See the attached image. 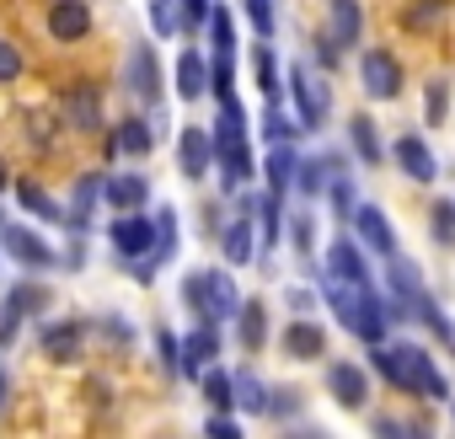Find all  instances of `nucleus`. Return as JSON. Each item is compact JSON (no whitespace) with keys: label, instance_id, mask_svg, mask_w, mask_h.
I'll use <instances>...</instances> for the list:
<instances>
[{"label":"nucleus","instance_id":"nucleus-2","mask_svg":"<svg viewBox=\"0 0 455 439\" xmlns=\"http://www.w3.org/2000/svg\"><path fill=\"white\" fill-rule=\"evenodd\" d=\"M182 300H188L193 311H204V322H225V316L242 311V295H236L231 274H220V268L188 274V279H182Z\"/></svg>","mask_w":455,"mask_h":439},{"label":"nucleus","instance_id":"nucleus-31","mask_svg":"<svg viewBox=\"0 0 455 439\" xmlns=\"http://www.w3.org/2000/svg\"><path fill=\"white\" fill-rule=\"evenodd\" d=\"M348 134H354V150H359V156L375 166V161H380V140H375V124H370L364 113H354V118H348Z\"/></svg>","mask_w":455,"mask_h":439},{"label":"nucleus","instance_id":"nucleus-23","mask_svg":"<svg viewBox=\"0 0 455 439\" xmlns=\"http://www.w3.org/2000/svg\"><path fill=\"white\" fill-rule=\"evenodd\" d=\"M44 354H49V359H76V354H81V322H54V327H44Z\"/></svg>","mask_w":455,"mask_h":439},{"label":"nucleus","instance_id":"nucleus-36","mask_svg":"<svg viewBox=\"0 0 455 439\" xmlns=\"http://www.w3.org/2000/svg\"><path fill=\"white\" fill-rule=\"evenodd\" d=\"M242 6H247V22L258 28V38H274V0H242Z\"/></svg>","mask_w":455,"mask_h":439},{"label":"nucleus","instance_id":"nucleus-48","mask_svg":"<svg viewBox=\"0 0 455 439\" xmlns=\"http://www.w3.org/2000/svg\"><path fill=\"white\" fill-rule=\"evenodd\" d=\"M0 407H6V370H0Z\"/></svg>","mask_w":455,"mask_h":439},{"label":"nucleus","instance_id":"nucleus-37","mask_svg":"<svg viewBox=\"0 0 455 439\" xmlns=\"http://www.w3.org/2000/svg\"><path fill=\"white\" fill-rule=\"evenodd\" d=\"M290 242H295L300 258H311V247H316V220H311V214H295V220H290Z\"/></svg>","mask_w":455,"mask_h":439},{"label":"nucleus","instance_id":"nucleus-11","mask_svg":"<svg viewBox=\"0 0 455 439\" xmlns=\"http://www.w3.org/2000/svg\"><path fill=\"white\" fill-rule=\"evenodd\" d=\"M209 161H214V134H204V129H182V134H177V166H182V177L198 182V177L209 172Z\"/></svg>","mask_w":455,"mask_h":439},{"label":"nucleus","instance_id":"nucleus-13","mask_svg":"<svg viewBox=\"0 0 455 439\" xmlns=\"http://www.w3.org/2000/svg\"><path fill=\"white\" fill-rule=\"evenodd\" d=\"M327 386H332V396L354 412V407H364V396H370V375L359 370V364H348V359H338V364H327Z\"/></svg>","mask_w":455,"mask_h":439},{"label":"nucleus","instance_id":"nucleus-8","mask_svg":"<svg viewBox=\"0 0 455 439\" xmlns=\"http://www.w3.org/2000/svg\"><path fill=\"white\" fill-rule=\"evenodd\" d=\"M124 81H129V92H134L145 108H156V102H161V65H156V54H150L145 44H140V49H129Z\"/></svg>","mask_w":455,"mask_h":439},{"label":"nucleus","instance_id":"nucleus-16","mask_svg":"<svg viewBox=\"0 0 455 439\" xmlns=\"http://www.w3.org/2000/svg\"><path fill=\"white\" fill-rule=\"evenodd\" d=\"M220 252H225V263H231V268H247L252 263V220H247V204H242V214L231 220V226H225Z\"/></svg>","mask_w":455,"mask_h":439},{"label":"nucleus","instance_id":"nucleus-44","mask_svg":"<svg viewBox=\"0 0 455 439\" xmlns=\"http://www.w3.org/2000/svg\"><path fill=\"white\" fill-rule=\"evenodd\" d=\"M22 76V54H17V44H6V38H0V86H6V81H17Z\"/></svg>","mask_w":455,"mask_h":439},{"label":"nucleus","instance_id":"nucleus-3","mask_svg":"<svg viewBox=\"0 0 455 439\" xmlns=\"http://www.w3.org/2000/svg\"><path fill=\"white\" fill-rule=\"evenodd\" d=\"M359 81H364V92H370L375 102H396V97H402V65H396L386 49H370V54H364Z\"/></svg>","mask_w":455,"mask_h":439},{"label":"nucleus","instance_id":"nucleus-10","mask_svg":"<svg viewBox=\"0 0 455 439\" xmlns=\"http://www.w3.org/2000/svg\"><path fill=\"white\" fill-rule=\"evenodd\" d=\"M0 242H6V252L28 268H54V247L38 236V231H22V226H0Z\"/></svg>","mask_w":455,"mask_h":439},{"label":"nucleus","instance_id":"nucleus-49","mask_svg":"<svg viewBox=\"0 0 455 439\" xmlns=\"http://www.w3.org/2000/svg\"><path fill=\"white\" fill-rule=\"evenodd\" d=\"M0 188H6V166H0Z\"/></svg>","mask_w":455,"mask_h":439},{"label":"nucleus","instance_id":"nucleus-43","mask_svg":"<svg viewBox=\"0 0 455 439\" xmlns=\"http://www.w3.org/2000/svg\"><path fill=\"white\" fill-rule=\"evenodd\" d=\"M434 236H439V242H450V236H455V204H450V198H439V204H434Z\"/></svg>","mask_w":455,"mask_h":439},{"label":"nucleus","instance_id":"nucleus-21","mask_svg":"<svg viewBox=\"0 0 455 439\" xmlns=\"http://www.w3.org/2000/svg\"><path fill=\"white\" fill-rule=\"evenodd\" d=\"M327 22H332V38H338L343 49H354V44H359V28H364L359 0H327Z\"/></svg>","mask_w":455,"mask_h":439},{"label":"nucleus","instance_id":"nucleus-18","mask_svg":"<svg viewBox=\"0 0 455 439\" xmlns=\"http://www.w3.org/2000/svg\"><path fill=\"white\" fill-rule=\"evenodd\" d=\"M327 263H332V279H348V284H370V263L359 258V247L348 236H338L327 247Z\"/></svg>","mask_w":455,"mask_h":439},{"label":"nucleus","instance_id":"nucleus-42","mask_svg":"<svg viewBox=\"0 0 455 439\" xmlns=\"http://www.w3.org/2000/svg\"><path fill=\"white\" fill-rule=\"evenodd\" d=\"M268 418H295L300 412V396L295 391H268V407H263Z\"/></svg>","mask_w":455,"mask_h":439},{"label":"nucleus","instance_id":"nucleus-50","mask_svg":"<svg viewBox=\"0 0 455 439\" xmlns=\"http://www.w3.org/2000/svg\"><path fill=\"white\" fill-rule=\"evenodd\" d=\"M0 226H6V214H0Z\"/></svg>","mask_w":455,"mask_h":439},{"label":"nucleus","instance_id":"nucleus-29","mask_svg":"<svg viewBox=\"0 0 455 439\" xmlns=\"http://www.w3.org/2000/svg\"><path fill=\"white\" fill-rule=\"evenodd\" d=\"M231 380H236V407H242V412H263V407H268V386H263L252 370H242V375H231Z\"/></svg>","mask_w":455,"mask_h":439},{"label":"nucleus","instance_id":"nucleus-14","mask_svg":"<svg viewBox=\"0 0 455 439\" xmlns=\"http://www.w3.org/2000/svg\"><path fill=\"white\" fill-rule=\"evenodd\" d=\"M204 92H209V65H204L198 49H182L177 54V97L182 102H198Z\"/></svg>","mask_w":455,"mask_h":439},{"label":"nucleus","instance_id":"nucleus-7","mask_svg":"<svg viewBox=\"0 0 455 439\" xmlns=\"http://www.w3.org/2000/svg\"><path fill=\"white\" fill-rule=\"evenodd\" d=\"M214 354H220V332H214V322H198V327L182 338V354H177V375L198 380V370H209V364H214Z\"/></svg>","mask_w":455,"mask_h":439},{"label":"nucleus","instance_id":"nucleus-19","mask_svg":"<svg viewBox=\"0 0 455 439\" xmlns=\"http://www.w3.org/2000/svg\"><path fill=\"white\" fill-rule=\"evenodd\" d=\"M284 354L290 359H316V354H327V332L316 322H290L284 327Z\"/></svg>","mask_w":455,"mask_h":439},{"label":"nucleus","instance_id":"nucleus-26","mask_svg":"<svg viewBox=\"0 0 455 439\" xmlns=\"http://www.w3.org/2000/svg\"><path fill=\"white\" fill-rule=\"evenodd\" d=\"M252 70H258L263 97H268V102H279V60H274V44H268V38L252 49Z\"/></svg>","mask_w":455,"mask_h":439},{"label":"nucleus","instance_id":"nucleus-5","mask_svg":"<svg viewBox=\"0 0 455 439\" xmlns=\"http://www.w3.org/2000/svg\"><path fill=\"white\" fill-rule=\"evenodd\" d=\"M354 231H359V242L375 252V258H396V231H391V220L375 209V204H354Z\"/></svg>","mask_w":455,"mask_h":439},{"label":"nucleus","instance_id":"nucleus-25","mask_svg":"<svg viewBox=\"0 0 455 439\" xmlns=\"http://www.w3.org/2000/svg\"><path fill=\"white\" fill-rule=\"evenodd\" d=\"M22 316H28V300H22V290L12 284L6 290V300H0V343H17V332H22Z\"/></svg>","mask_w":455,"mask_h":439},{"label":"nucleus","instance_id":"nucleus-22","mask_svg":"<svg viewBox=\"0 0 455 439\" xmlns=\"http://www.w3.org/2000/svg\"><path fill=\"white\" fill-rule=\"evenodd\" d=\"M236 322H242V348H263L268 343V311H263V300H242V311H236Z\"/></svg>","mask_w":455,"mask_h":439},{"label":"nucleus","instance_id":"nucleus-6","mask_svg":"<svg viewBox=\"0 0 455 439\" xmlns=\"http://www.w3.org/2000/svg\"><path fill=\"white\" fill-rule=\"evenodd\" d=\"M108 236H113V247L124 258H150L156 252V226H150L145 214H134V209H124V220H113Z\"/></svg>","mask_w":455,"mask_h":439},{"label":"nucleus","instance_id":"nucleus-12","mask_svg":"<svg viewBox=\"0 0 455 439\" xmlns=\"http://www.w3.org/2000/svg\"><path fill=\"white\" fill-rule=\"evenodd\" d=\"M49 33H54L60 44L86 38V33H92V12H86V0H54V6H49Z\"/></svg>","mask_w":455,"mask_h":439},{"label":"nucleus","instance_id":"nucleus-24","mask_svg":"<svg viewBox=\"0 0 455 439\" xmlns=\"http://www.w3.org/2000/svg\"><path fill=\"white\" fill-rule=\"evenodd\" d=\"M113 140H118V150H124V156H150V150H156V129H150L145 118H124Z\"/></svg>","mask_w":455,"mask_h":439},{"label":"nucleus","instance_id":"nucleus-33","mask_svg":"<svg viewBox=\"0 0 455 439\" xmlns=\"http://www.w3.org/2000/svg\"><path fill=\"white\" fill-rule=\"evenodd\" d=\"M145 12H150V28H156V38H172V33H182L177 0H145Z\"/></svg>","mask_w":455,"mask_h":439},{"label":"nucleus","instance_id":"nucleus-47","mask_svg":"<svg viewBox=\"0 0 455 439\" xmlns=\"http://www.w3.org/2000/svg\"><path fill=\"white\" fill-rule=\"evenodd\" d=\"M209 434H220V439H242V423H231V418H209Z\"/></svg>","mask_w":455,"mask_h":439},{"label":"nucleus","instance_id":"nucleus-20","mask_svg":"<svg viewBox=\"0 0 455 439\" xmlns=\"http://www.w3.org/2000/svg\"><path fill=\"white\" fill-rule=\"evenodd\" d=\"M102 198H108L113 209H145V198H150V182H145L140 172H124V177H113V182L102 188Z\"/></svg>","mask_w":455,"mask_h":439},{"label":"nucleus","instance_id":"nucleus-30","mask_svg":"<svg viewBox=\"0 0 455 439\" xmlns=\"http://www.w3.org/2000/svg\"><path fill=\"white\" fill-rule=\"evenodd\" d=\"M209 33H214V60H236V28H231V12H209Z\"/></svg>","mask_w":455,"mask_h":439},{"label":"nucleus","instance_id":"nucleus-4","mask_svg":"<svg viewBox=\"0 0 455 439\" xmlns=\"http://www.w3.org/2000/svg\"><path fill=\"white\" fill-rule=\"evenodd\" d=\"M290 86H295V108H300V129H322L327 124V86L306 70V65H295L290 70Z\"/></svg>","mask_w":455,"mask_h":439},{"label":"nucleus","instance_id":"nucleus-9","mask_svg":"<svg viewBox=\"0 0 455 439\" xmlns=\"http://www.w3.org/2000/svg\"><path fill=\"white\" fill-rule=\"evenodd\" d=\"M402 359H407V391H418V396H428V402H444V396H450V386H444V375L434 370L428 348L407 343V348H402Z\"/></svg>","mask_w":455,"mask_h":439},{"label":"nucleus","instance_id":"nucleus-17","mask_svg":"<svg viewBox=\"0 0 455 439\" xmlns=\"http://www.w3.org/2000/svg\"><path fill=\"white\" fill-rule=\"evenodd\" d=\"M396 166H402V172H407L412 182H434V172H439V166H434V150H428V145H423L418 134L396 140Z\"/></svg>","mask_w":455,"mask_h":439},{"label":"nucleus","instance_id":"nucleus-38","mask_svg":"<svg viewBox=\"0 0 455 439\" xmlns=\"http://www.w3.org/2000/svg\"><path fill=\"white\" fill-rule=\"evenodd\" d=\"M322 177H327V161H306V166H300V172H295V188H300V193H306V198H316V193H322V188H327V182H322Z\"/></svg>","mask_w":455,"mask_h":439},{"label":"nucleus","instance_id":"nucleus-40","mask_svg":"<svg viewBox=\"0 0 455 439\" xmlns=\"http://www.w3.org/2000/svg\"><path fill=\"white\" fill-rule=\"evenodd\" d=\"M263 129H268V140H274V145H295V140H300V129H295V124H290L279 108L268 113V124H263Z\"/></svg>","mask_w":455,"mask_h":439},{"label":"nucleus","instance_id":"nucleus-41","mask_svg":"<svg viewBox=\"0 0 455 439\" xmlns=\"http://www.w3.org/2000/svg\"><path fill=\"white\" fill-rule=\"evenodd\" d=\"M444 97H450V86H444V81H434V86H428V102H423L428 124H444V113H450V102H444Z\"/></svg>","mask_w":455,"mask_h":439},{"label":"nucleus","instance_id":"nucleus-45","mask_svg":"<svg viewBox=\"0 0 455 439\" xmlns=\"http://www.w3.org/2000/svg\"><path fill=\"white\" fill-rule=\"evenodd\" d=\"M327 188H332L338 214H354V182H348V177H338V182H327Z\"/></svg>","mask_w":455,"mask_h":439},{"label":"nucleus","instance_id":"nucleus-15","mask_svg":"<svg viewBox=\"0 0 455 439\" xmlns=\"http://www.w3.org/2000/svg\"><path fill=\"white\" fill-rule=\"evenodd\" d=\"M65 124L70 129H102V97H97V86L65 92Z\"/></svg>","mask_w":455,"mask_h":439},{"label":"nucleus","instance_id":"nucleus-32","mask_svg":"<svg viewBox=\"0 0 455 439\" xmlns=\"http://www.w3.org/2000/svg\"><path fill=\"white\" fill-rule=\"evenodd\" d=\"M290 182H295V156H290V145H274V156H268V188L290 193Z\"/></svg>","mask_w":455,"mask_h":439},{"label":"nucleus","instance_id":"nucleus-1","mask_svg":"<svg viewBox=\"0 0 455 439\" xmlns=\"http://www.w3.org/2000/svg\"><path fill=\"white\" fill-rule=\"evenodd\" d=\"M214 156H220V188L236 193L242 182H252V150H247V113L236 102H220V124H214Z\"/></svg>","mask_w":455,"mask_h":439},{"label":"nucleus","instance_id":"nucleus-46","mask_svg":"<svg viewBox=\"0 0 455 439\" xmlns=\"http://www.w3.org/2000/svg\"><path fill=\"white\" fill-rule=\"evenodd\" d=\"M28 124H33V140H38V145H54V118H44V113H33Z\"/></svg>","mask_w":455,"mask_h":439},{"label":"nucleus","instance_id":"nucleus-35","mask_svg":"<svg viewBox=\"0 0 455 439\" xmlns=\"http://www.w3.org/2000/svg\"><path fill=\"white\" fill-rule=\"evenodd\" d=\"M258 226H263V247L274 252L279 247V193L274 198H258Z\"/></svg>","mask_w":455,"mask_h":439},{"label":"nucleus","instance_id":"nucleus-34","mask_svg":"<svg viewBox=\"0 0 455 439\" xmlns=\"http://www.w3.org/2000/svg\"><path fill=\"white\" fill-rule=\"evenodd\" d=\"M172 252H177V209L166 204L161 209V226H156V263H166Z\"/></svg>","mask_w":455,"mask_h":439},{"label":"nucleus","instance_id":"nucleus-27","mask_svg":"<svg viewBox=\"0 0 455 439\" xmlns=\"http://www.w3.org/2000/svg\"><path fill=\"white\" fill-rule=\"evenodd\" d=\"M204 402H209L214 412H225V407H236V380L225 375V370H204Z\"/></svg>","mask_w":455,"mask_h":439},{"label":"nucleus","instance_id":"nucleus-39","mask_svg":"<svg viewBox=\"0 0 455 439\" xmlns=\"http://www.w3.org/2000/svg\"><path fill=\"white\" fill-rule=\"evenodd\" d=\"M209 0H182V6H177V17H182V33H198L204 22H209Z\"/></svg>","mask_w":455,"mask_h":439},{"label":"nucleus","instance_id":"nucleus-28","mask_svg":"<svg viewBox=\"0 0 455 439\" xmlns=\"http://www.w3.org/2000/svg\"><path fill=\"white\" fill-rule=\"evenodd\" d=\"M17 198H22V209H28V214H38V220H65V209H60L38 182H28V177L17 182Z\"/></svg>","mask_w":455,"mask_h":439}]
</instances>
